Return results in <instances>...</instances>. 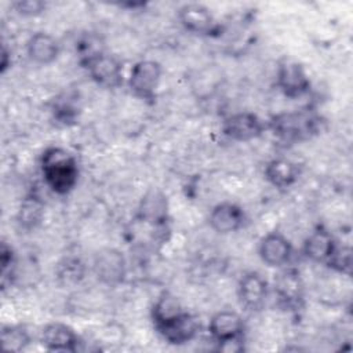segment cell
Segmentation results:
<instances>
[{"label": "cell", "mask_w": 353, "mask_h": 353, "mask_svg": "<svg viewBox=\"0 0 353 353\" xmlns=\"http://www.w3.org/2000/svg\"><path fill=\"white\" fill-rule=\"evenodd\" d=\"M46 185L57 194L72 192L79 179V167L74 156L61 146H48L40 160Z\"/></svg>", "instance_id": "cell-1"}, {"label": "cell", "mask_w": 353, "mask_h": 353, "mask_svg": "<svg viewBox=\"0 0 353 353\" xmlns=\"http://www.w3.org/2000/svg\"><path fill=\"white\" fill-rule=\"evenodd\" d=\"M269 127L280 141L295 143L319 131V119L309 110L280 113L269 121Z\"/></svg>", "instance_id": "cell-2"}, {"label": "cell", "mask_w": 353, "mask_h": 353, "mask_svg": "<svg viewBox=\"0 0 353 353\" xmlns=\"http://www.w3.org/2000/svg\"><path fill=\"white\" fill-rule=\"evenodd\" d=\"M161 65L153 59L138 61L130 72L128 87L141 99H154L161 80Z\"/></svg>", "instance_id": "cell-3"}, {"label": "cell", "mask_w": 353, "mask_h": 353, "mask_svg": "<svg viewBox=\"0 0 353 353\" xmlns=\"http://www.w3.org/2000/svg\"><path fill=\"white\" fill-rule=\"evenodd\" d=\"M83 66L88 70L92 81L99 87L114 90L123 84V63L114 55L103 51L84 62Z\"/></svg>", "instance_id": "cell-4"}, {"label": "cell", "mask_w": 353, "mask_h": 353, "mask_svg": "<svg viewBox=\"0 0 353 353\" xmlns=\"http://www.w3.org/2000/svg\"><path fill=\"white\" fill-rule=\"evenodd\" d=\"M92 272L103 284H120L127 274V262L123 252L109 247L97 251L92 261Z\"/></svg>", "instance_id": "cell-5"}, {"label": "cell", "mask_w": 353, "mask_h": 353, "mask_svg": "<svg viewBox=\"0 0 353 353\" xmlns=\"http://www.w3.org/2000/svg\"><path fill=\"white\" fill-rule=\"evenodd\" d=\"M276 83L287 98H301L310 90V79L302 63L291 59L283 61L276 73Z\"/></svg>", "instance_id": "cell-6"}, {"label": "cell", "mask_w": 353, "mask_h": 353, "mask_svg": "<svg viewBox=\"0 0 353 353\" xmlns=\"http://www.w3.org/2000/svg\"><path fill=\"white\" fill-rule=\"evenodd\" d=\"M266 125L252 112H237L228 116L222 123V132L232 141L248 142L261 137Z\"/></svg>", "instance_id": "cell-7"}, {"label": "cell", "mask_w": 353, "mask_h": 353, "mask_svg": "<svg viewBox=\"0 0 353 353\" xmlns=\"http://www.w3.org/2000/svg\"><path fill=\"white\" fill-rule=\"evenodd\" d=\"M269 285L266 279L258 272H245L237 284L240 303L248 310H258L265 305Z\"/></svg>", "instance_id": "cell-8"}, {"label": "cell", "mask_w": 353, "mask_h": 353, "mask_svg": "<svg viewBox=\"0 0 353 353\" xmlns=\"http://www.w3.org/2000/svg\"><path fill=\"white\" fill-rule=\"evenodd\" d=\"M179 23L190 33L208 36L216 30V21L210 11L203 4L188 3L178 10Z\"/></svg>", "instance_id": "cell-9"}, {"label": "cell", "mask_w": 353, "mask_h": 353, "mask_svg": "<svg viewBox=\"0 0 353 353\" xmlns=\"http://www.w3.org/2000/svg\"><path fill=\"white\" fill-rule=\"evenodd\" d=\"M258 254L262 262L268 266L281 268L288 263L292 255V245L280 232H270L261 239Z\"/></svg>", "instance_id": "cell-10"}, {"label": "cell", "mask_w": 353, "mask_h": 353, "mask_svg": "<svg viewBox=\"0 0 353 353\" xmlns=\"http://www.w3.org/2000/svg\"><path fill=\"white\" fill-rule=\"evenodd\" d=\"M40 342L50 352H76L80 338L70 325L54 321L41 330Z\"/></svg>", "instance_id": "cell-11"}, {"label": "cell", "mask_w": 353, "mask_h": 353, "mask_svg": "<svg viewBox=\"0 0 353 353\" xmlns=\"http://www.w3.org/2000/svg\"><path fill=\"white\" fill-rule=\"evenodd\" d=\"M138 218L154 228L165 226L168 221V200L164 192L157 188L149 189L139 201Z\"/></svg>", "instance_id": "cell-12"}, {"label": "cell", "mask_w": 353, "mask_h": 353, "mask_svg": "<svg viewBox=\"0 0 353 353\" xmlns=\"http://www.w3.org/2000/svg\"><path fill=\"white\" fill-rule=\"evenodd\" d=\"M208 331L211 338L218 345L243 336L244 321L241 316L234 310H219L211 316L208 323Z\"/></svg>", "instance_id": "cell-13"}, {"label": "cell", "mask_w": 353, "mask_h": 353, "mask_svg": "<svg viewBox=\"0 0 353 353\" xmlns=\"http://www.w3.org/2000/svg\"><path fill=\"white\" fill-rule=\"evenodd\" d=\"M210 226L221 234H228L237 232L239 229L243 228L245 222V214L244 210L230 201H223L216 204L208 216Z\"/></svg>", "instance_id": "cell-14"}, {"label": "cell", "mask_w": 353, "mask_h": 353, "mask_svg": "<svg viewBox=\"0 0 353 353\" xmlns=\"http://www.w3.org/2000/svg\"><path fill=\"white\" fill-rule=\"evenodd\" d=\"M200 324L197 319L186 310L174 320L156 327L159 334L171 345H185L196 338Z\"/></svg>", "instance_id": "cell-15"}, {"label": "cell", "mask_w": 353, "mask_h": 353, "mask_svg": "<svg viewBox=\"0 0 353 353\" xmlns=\"http://www.w3.org/2000/svg\"><path fill=\"white\" fill-rule=\"evenodd\" d=\"M61 52L58 40L46 32L33 33L26 41V54L37 65L52 63Z\"/></svg>", "instance_id": "cell-16"}, {"label": "cell", "mask_w": 353, "mask_h": 353, "mask_svg": "<svg viewBox=\"0 0 353 353\" xmlns=\"http://www.w3.org/2000/svg\"><path fill=\"white\" fill-rule=\"evenodd\" d=\"M336 244L338 243L335 241L334 236L327 229L317 228L305 239L302 251H303V255L312 262L327 263Z\"/></svg>", "instance_id": "cell-17"}, {"label": "cell", "mask_w": 353, "mask_h": 353, "mask_svg": "<svg viewBox=\"0 0 353 353\" xmlns=\"http://www.w3.org/2000/svg\"><path fill=\"white\" fill-rule=\"evenodd\" d=\"M299 176L298 165L285 157H276L265 167L266 181L277 189L291 188Z\"/></svg>", "instance_id": "cell-18"}, {"label": "cell", "mask_w": 353, "mask_h": 353, "mask_svg": "<svg viewBox=\"0 0 353 353\" xmlns=\"http://www.w3.org/2000/svg\"><path fill=\"white\" fill-rule=\"evenodd\" d=\"M44 214H46V204L43 199L36 192H32L22 199L18 214H17V222L21 229L26 232H32L41 225L44 219Z\"/></svg>", "instance_id": "cell-19"}, {"label": "cell", "mask_w": 353, "mask_h": 353, "mask_svg": "<svg viewBox=\"0 0 353 353\" xmlns=\"http://www.w3.org/2000/svg\"><path fill=\"white\" fill-rule=\"evenodd\" d=\"M276 294L285 306L296 305L302 299V284L299 274H296L292 270L283 272L276 284H274Z\"/></svg>", "instance_id": "cell-20"}, {"label": "cell", "mask_w": 353, "mask_h": 353, "mask_svg": "<svg viewBox=\"0 0 353 353\" xmlns=\"http://www.w3.org/2000/svg\"><path fill=\"white\" fill-rule=\"evenodd\" d=\"M183 312L185 309L182 307L179 299L175 295L170 292H163L156 299L152 307V320L154 323V327H159L181 316Z\"/></svg>", "instance_id": "cell-21"}, {"label": "cell", "mask_w": 353, "mask_h": 353, "mask_svg": "<svg viewBox=\"0 0 353 353\" xmlns=\"http://www.w3.org/2000/svg\"><path fill=\"white\" fill-rule=\"evenodd\" d=\"M30 342L29 332L22 325H6L1 330V345L4 350L21 352Z\"/></svg>", "instance_id": "cell-22"}, {"label": "cell", "mask_w": 353, "mask_h": 353, "mask_svg": "<svg viewBox=\"0 0 353 353\" xmlns=\"http://www.w3.org/2000/svg\"><path fill=\"white\" fill-rule=\"evenodd\" d=\"M84 273H85L84 263L74 256L65 258L58 263V268H57V277L59 279L61 283L66 285L79 283L84 277Z\"/></svg>", "instance_id": "cell-23"}, {"label": "cell", "mask_w": 353, "mask_h": 353, "mask_svg": "<svg viewBox=\"0 0 353 353\" xmlns=\"http://www.w3.org/2000/svg\"><path fill=\"white\" fill-rule=\"evenodd\" d=\"M327 265L342 274H350L352 272V250L347 245L336 244L332 255L327 261Z\"/></svg>", "instance_id": "cell-24"}, {"label": "cell", "mask_w": 353, "mask_h": 353, "mask_svg": "<svg viewBox=\"0 0 353 353\" xmlns=\"http://www.w3.org/2000/svg\"><path fill=\"white\" fill-rule=\"evenodd\" d=\"M15 252L12 247H10L6 241L1 243L0 248V265H1V283L6 284L7 280L11 281V277L14 276L15 270Z\"/></svg>", "instance_id": "cell-25"}, {"label": "cell", "mask_w": 353, "mask_h": 353, "mask_svg": "<svg viewBox=\"0 0 353 353\" xmlns=\"http://www.w3.org/2000/svg\"><path fill=\"white\" fill-rule=\"evenodd\" d=\"M14 10L23 17H34L46 10V3L40 0H19L12 4Z\"/></svg>", "instance_id": "cell-26"}, {"label": "cell", "mask_w": 353, "mask_h": 353, "mask_svg": "<svg viewBox=\"0 0 353 353\" xmlns=\"http://www.w3.org/2000/svg\"><path fill=\"white\" fill-rule=\"evenodd\" d=\"M54 117L63 123L68 124L69 121H74L77 117V108L73 106L69 101H61L57 105H54Z\"/></svg>", "instance_id": "cell-27"}, {"label": "cell", "mask_w": 353, "mask_h": 353, "mask_svg": "<svg viewBox=\"0 0 353 353\" xmlns=\"http://www.w3.org/2000/svg\"><path fill=\"white\" fill-rule=\"evenodd\" d=\"M8 55H10V52L7 51L6 46H3V50H1V72H4L8 68V62H7Z\"/></svg>", "instance_id": "cell-28"}]
</instances>
